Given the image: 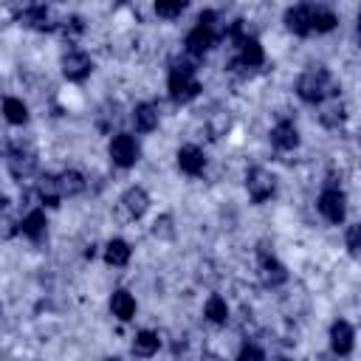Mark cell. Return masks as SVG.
<instances>
[{"instance_id": "obj_1", "label": "cell", "mask_w": 361, "mask_h": 361, "mask_svg": "<svg viewBox=\"0 0 361 361\" xmlns=\"http://www.w3.org/2000/svg\"><path fill=\"white\" fill-rule=\"evenodd\" d=\"M339 90L342 88L333 82V74H330L325 65L308 68L305 74H299V79H297V96H299L305 105H322L325 99L339 96Z\"/></svg>"}, {"instance_id": "obj_2", "label": "cell", "mask_w": 361, "mask_h": 361, "mask_svg": "<svg viewBox=\"0 0 361 361\" xmlns=\"http://www.w3.org/2000/svg\"><path fill=\"white\" fill-rule=\"evenodd\" d=\"M195 62L192 60H178L173 68H170V77H166V90H170V99L178 102V105H186L192 99L201 96V82L195 77Z\"/></svg>"}, {"instance_id": "obj_3", "label": "cell", "mask_w": 361, "mask_h": 361, "mask_svg": "<svg viewBox=\"0 0 361 361\" xmlns=\"http://www.w3.org/2000/svg\"><path fill=\"white\" fill-rule=\"evenodd\" d=\"M6 166H9L12 178L26 181L37 170V150L26 141H14L9 147V153H6Z\"/></svg>"}, {"instance_id": "obj_4", "label": "cell", "mask_w": 361, "mask_h": 361, "mask_svg": "<svg viewBox=\"0 0 361 361\" xmlns=\"http://www.w3.org/2000/svg\"><path fill=\"white\" fill-rule=\"evenodd\" d=\"M147 209H150L147 189H144V186H127L122 201H119V206H116V221H122V223L138 221V218L147 214Z\"/></svg>"}, {"instance_id": "obj_5", "label": "cell", "mask_w": 361, "mask_h": 361, "mask_svg": "<svg viewBox=\"0 0 361 361\" xmlns=\"http://www.w3.org/2000/svg\"><path fill=\"white\" fill-rule=\"evenodd\" d=\"M246 192H249L251 203H266L277 192V175L269 173L266 166H251L246 173Z\"/></svg>"}, {"instance_id": "obj_6", "label": "cell", "mask_w": 361, "mask_h": 361, "mask_svg": "<svg viewBox=\"0 0 361 361\" xmlns=\"http://www.w3.org/2000/svg\"><path fill=\"white\" fill-rule=\"evenodd\" d=\"M257 260H260V279L266 282L269 288H279V285L288 282V269L274 257V251L269 249L266 240L257 246Z\"/></svg>"}, {"instance_id": "obj_7", "label": "cell", "mask_w": 361, "mask_h": 361, "mask_svg": "<svg viewBox=\"0 0 361 361\" xmlns=\"http://www.w3.org/2000/svg\"><path fill=\"white\" fill-rule=\"evenodd\" d=\"M108 153H110V161L119 166V170H130V166H136V161L141 155V147L130 133H116L110 138Z\"/></svg>"}, {"instance_id": "obj_8", "label": "cell", "mask_w": 361, "mask_h": 361, "mask_svg": "<svg viewBox=\"0 0 361 361\" xmlns=\"http://www.w3.org/2000/svg\"><path fill=\"white\" fill-rule=\"evenodd\" d=\"M319 212L327 223H345L347 218V195L339 186H325L319 195Z\"/></svg>"}, {"instance_id": "obj_9", "label": "cell", "mask_w": 361, "mask_h": 361, "mask_svg": "<svg viewBox=\"0 0 361 361\" xmlns=\"http://www.w3.org/2000/svg\"><path fill=\"white\" fill-rule=\"evenodd\" d=\"M17 20L23 23V26L34 29V32H57L60 29V20L54 17V12L48 9V6H40V3L26 6L17 14Z\"/></svg>"}, {"instance_id": "obj_10", "label": "cell", "mask_w": 361, "mask_h": 361, "mask_svg": "<svg viewBox=\"0 0 361 361\" xmlns=\"http://www.w3.org/2000/svg\"><path fill=\"white\" fill-rule=\"evenodd\" d=\"M356 347V327L347 319H336L330 325V353L336 358H345L350 356Z\"/></svg>"}, {"instance_id": "obj_11", "label": "cell", "mask_w": 361, "mask_h": 361, "mask_svg": "<svg viewBox=\"0 0 361 361\" xmlns=\"http://www.w3.org/2000/svg\"><path fill=\"white\" fill-rule=\"evenodd\" d=\"M90 71H93V60L85 51H77L74 48V51H68L62 57V77L68 82H85L90 77Z\"/></svg>"}, {"instance_id": "obj_12", "label": "cell", "mask_w": 361, "mask_h": 361, "mask_svg": "<svg viewBox=\"0 0 361 361\" xmlns=\"http://www.w3.org/2000/svg\"><path fill=\"white\" fill-rule=\"evenodd\" d=\"M218 42V32H214L212 26H195L189 34H186V40H184V45H186V54L192 57V60H198V57H203L209 48Z\"/></svg>"}, {"instance_id": "obj_13", "label": "cell", "mask_w": 361, "mask_h": 361, "mask_svg": "<svg viewBox=\"0 0 361 361\" xmlns=\"http://www.w3.org/2000/svg\"><path fill=\"white\" fill-rule=\"evenodd\" d=\"M271 144H274V150H282V153L299 147V130L291 119H285V113H279V122L271 130Z\"/></svg>"}, {"instance_id": "obj_14", "label": "cell", "mask_w": 361, "mask_h": 361, "mask_svg": "<svg viewBox=\"0 0 361 361\" xmlns=\"http://www.w3.org/2000/svg\"><path fill=\"white\" fill-rule=\"evenodd\" d=\"M240 68H260L266 62V51H262V45L257 37H246L237 42V60H234Z\"/></svg>"}, {"instance_id": "obj_15", "label": "cell", "mask_w": 361, "mask_h": 361, "mask_svg": "<svg viewBox=\"0 0 361 361\" xmlns=\"http://www.w3.org/2000/svg\"><path fill=\"white\" fill-rule=\"evenodd\" d=\"M310 12H314V3H299V6L285 9L288 32H294L297 37H308L310 34Z\"/></svg>"}, {"instance_id": "obj_16", "label": "cell", "mask_w": 361, "mask_h": 361, "mask_svg": "<svg viewBox=\"0 0 361 361\" xmlns=\"http://www.w3.org/2000/svg\"><path fill=\"white\" fill-rule=\"evenodd\" d=\"M347 119V108L339 96H333V99H325L322 108H319V125L327 127V130H339Z\"/></svg>"}, {"instance_id": "obj_17", "label": "cell", "mask_w": 361, "mask_h": 361, "mask_svg": "<svg viewBox=\"0 0 361 361\" xmlns=\"http://www.w3.org/2000/svg\"><path fill=\"white\" fill-rule=\"evenodd\" d=\"M178 166H181V173H186V175H201L206 170L203 150L198 147V144H184V147L178 150Z\"/></svg>"}, {"instance_id": "obj_18", "label": "cell", "mask_w": 361, "mask_h": 361, "mask_svg": "<svg viewBox=\"0 0 361 361\" xmlns=\"http://www.w3.org/2000/svg\"><path fill=\"white\" fill-rule=\"evenodd\" d=\"M158 122H161L158 105H153V102L136 105V110H133V125H136L138 133H153V130L158 127Z\"/></svg>"}, {"instance_id": "obj_19", "label": "cell", "mask_w": 361, "mask_h": 361, "mask_svg": "<svg viewBox=\"0 0 361 361\" xmlns=\"http://www.w3.org/2000/svg\"><path fill=\"white\" fill-rule=\"evenodd\" d=\"M102 254H105V262H108V266H113V269H122V266H127V262H130V254H133V249H130V243H127V240L116 237V240H108V243H105V249H102Z\"/></svg>"}, {"instance_id": "obj_20", "label": "cell", "mask_w": 361, "mask_h": 361, "mask_svg": "<svg viewBox=\"0 0 361 361\" xmlns=\"http://www.w3.org/2000/svg\"><path fill=\"white\" fill-rule=\"evenodd\" d=\"M37 198L45 203V206H51L57 209L60 201H62V192H60V178L57 175H40L37 178Z\"/></svg>"}, {"instance_id": "obj_21", "label": "cell", "mask_w": 361, "mask_h": 361, "mask_svg": "<svg viewBox=\"0 0 361 361\" xmlns=\"http://www.w3.org/2000/svg\"><path fill=\"white\" fill-rule=\"evenodd\" d=\"M110 310H113V316L119 322H130L136 316V299L130 291H125V288H119V291H113L110 297Z\"/></svg>"}, {"instance_id": "obj_22", "label": "cell", "mask_w": 361, "mask_h": 361, "mask_svg": "<svg viewBox=\"0 0 361 361\" xmlns=\"http://www.w3.org/2000/svg\"><path fill=\"white\" fill-rule=\"evenodd\" d=\"M20 232L26 234L29 240H34V243H40V240L45 237V232H48V221H45V212L42 209H32L26 218H23V223H20Z\"/></svg>"}, {"instance_id": "obj_23", "label": "cell", "mask_w": 361, "mask_h": 361, "mask_svg": "<svg viewBox=\"0 0 361 361\" xmlns=\"http://www.w3.org/2000/svg\"><path fill=\"white\" fill-rule=\"evenodd\" d=\"M336 26H339V17H336L333 9L327 6H314V12H310V34H327L333 32Z\"/></svg>"}, {"instance_id": "obj_24", "label": "cell", "mask_w": 361, "mask_h": 361, "mask_svg": "<svg viewBox=\"0 0 361 361\" xmlns=\"http://www.w3.org/2000/svg\"><path fill=\"white\" fill-rule=\"evenodd\" d=\"M57 178H60V192H62V198H77V195H82L85 186H88V181H85V175H82L79 170H65V173L57 175Z\"/></svg>"}, {"instance_id": "obj_25", "label": "cell", "mask_w": 361, "mask_h": 361, "mask_svg": "<svg viewBox=\"0 0 361 361\" xmlns=\"http://www.w3.org/2000/svg\"><path fill=\"white\" fill-rule=\"evenodd\" d=\"M158 347H161L158 333H153V330H141V333H136V339H133V353H136V356L150 358V356L158 353Z\"/></svg>"}, {"instance_id": "obj_26", "label": "cell", "mask_w": 361, "mask_h": 361, "mask_svg": "<svg viewBox=\"0 0 361 361\" xmlns=\"http://www.w3.org/2000/svg\"><path fill=\"white\" fill-rule=\"evenodd\" d=\"M203 316H206L212 325H226V322H229V305H226V299L218 297V294H212V297L206 299V305H203Z\"/></svg>"}, {"instance_id": "obj_27", "label": "cell", "mask_w": 361, "mask_h": 361, "mask_svg": "<svg viewBox=\"0 0 361 361\" xmlns=\"http://www.w3.org/2000/svg\"><path fill=\"white\" fill-rule=\"evenodd\" d=\"M3 116L9 125H26L29 122V108L23 99H17V96H6L3 99Z\"/></svg>"}, {"instance_id": "obj_28", "label": "cell", "mask_w": 361, "mask_h": 361, "mask_svg": "<svg viewBox=\"0 0 361 361\" xmlns=\"http://www.w3.org/2000/svg\"><path fill=\"white\" fill-rule=\"evenodd\" d=\"M60 34L65 42H77L82 34H85V20L79 14H68L60 20Z\"/></svg>"}, {"instance_id": "obj_29", "label": "cell", "mask_w": 361, "mask_h": 361, "mask_svg": "<svg viewBox=\"0 0 361 361\" xmlns=\"http://www.w3.org/2000/svg\"><path fill=\"white\" fill-rule=\"evenodd\" d=\"M229 127H232L229 113H212V116L206 119V133H209V138H212V141L223 138V136L229 133Z\"/></svg>"}, {"instance_id": "obj_30", "label": "cell", "mask_w": 361, "mask_h": 361, "mask_svg": "<svg viewBox=\"0 0 361 361\" xmlns=\"http://www.w3.org/2000/svg\"><path fill=\"white\" fill-rule=\"evenodd\" d=\"M186 0H175V3H164V0H158L155 3V14L158 17H164V20H175V17H181L184 12H186Z\"/></svg>"}, {"instance_id": "obj_31", "label": "cell", "mask_w": 361, "mask_h": 361, "mask_svg": "<svg viewBox=\"0 0 361 361\" xmlns=\"http://www.w3.org/2000/svg\"><path fill=\"white\" fill-rule=\"evenodd\" d=\"M175 221H173V214H161V218H155V223H153V237H158V240H173L175 237V226H173Z\"/></svg>"}, {"instance_id": "obj_32", "label": "cell", "mask_w": 361, "mask_h": 361, "mask_svg": "<svg viewBox=\"0 0 361 361\" xmlns=\"http://www.w3.org/2000/svg\"><path fill=\"white\" fill-rule=\"evenodd\" d=\"M345 243H347V251H350L353 257H358V249H361V226H358V223H350V226H347Z\"/></svg>"}, {"instance_id": "obj_33", "label": "cell", "mask_w": 361, "mask_h": 361, "mask_svg": "<svg viewBox=\"0 0 361 361\" xmlns=\"http://www.w3.org/2000/svg\"><path fill=\"white\" fill-rule=\"evenodd\" d=\"M237 361H266V353L257 345H243V350L237 353Z\"/></svg>"}, {"instance_id": "obj_34", "label": "cell", "mask_w": 361, "mask_h": 361, "mask_svg": "<svg viewBox=\"0 0 361 361\" xmlns=\"http://www.w3.org/2000/svg\"><path fill=\"white\" fill-rule=\"evenodd\" d=\"M214 20H218V12H214V9H206V12L198 14V26H212V29H214Z\"/></svg>"}, {"instance_id": "obj_35", "label": "cell", "mask_w": 361, "mask_h": 361, "mask_svg": "<svg viewBox=\"0 0 361 361\" xmlns=\"http://www.w3.org/2000/svg\"><path fill=\"white\" fill-rule=\"evenodd\" d=\"M17 232H20V226H17L12 218H6L3 223H0V234H3V237H14Z\"/></svg>"}, {"instance_id": "obj_36", "label": "cell", "mask_w": 361, "mask_h": 361, "mask_svg": "<svg viewBox=\"0 0 361 361\" xmlns=\"http://www.w3.org/2000/svg\"><path fill=\"white\" fill-rule=\"evenodd\" d=\"M316 361H339V358H336L333 353H319V356H316Z\"/></svg>"}, {"instance_id": "obj_37", "label": "cell", "mask_w": 361, "mask_h": 361, "mask_svg": "<svg viewBox=\"0 0 361 361\" xmlns=\"http://www.w3.org/2000/svg\"><path fill=\"white\" fill-rule=\"evenodd\" d=\"M85 257L93 260V257H96V246H88V249H85Z\"/></svg>"}, {"instance_id": "obj_38", "label": "cell", "mask_w": 361, "mask_h": 361, "mask_svg": "<svg viewBox=\"0 0 361 361\" xmlns=\"http://www.w3.org/2000/svg\"><path fill=\"white\" fill-rule=\"evenodd\" d=\"M6 203H9V198L3 195V192H0V212H3V209H6Z\"/></svg>"}, {"instance_id": "obj_39", "label": "cell", "mask_w": 361, "mask_h": 361, "mask_svg": "<svg viewBox=\"0 0 361 361\" xmlns=\"http://www.w3.org/2000/svg\"><path fill=\"white\" fill-rule=\"evenodd\" d=\"M102 361H122V358H119V356H108V358H102Z\"/></svg>"}, {"instance_id": "obj_40", "label": "cell", "mask_w": 361, "mask_h": 361, "mask_svg": "<svg viewBox=\"0 0 361 361\" xmlns=\"http://www.w3.org/2000/svg\"><path fill=\"white\" fill-rule=\"evenodd\" d=\"M279 361H291V358H279Z\"/></svg>"}]
</instances>
